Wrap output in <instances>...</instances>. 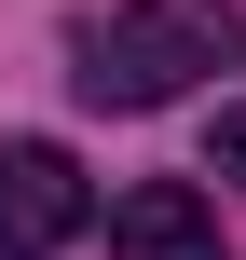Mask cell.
<instances>
[{"instance_id":"cell-1","label":"cell","mask_w":246,"mask_h":260,"mask_svg":"<svg viewBox=\"0 0 246 260\" xmlns=\"http://www.w3.org/2000/svg\"><path fill=\"white\" fill-rule=\"evenodd\" d=\"M205 69H246V14L233 0H123V14H96L82 27V96L96 110H164V96H192Z\"/></svg>"},{"instance_id":"cell-2","label":"cell","mask_w":246,"mask_h":260,"mask_svg":"<svg viewBox=\"0 0 246 260\" xmlns=\"http://www.w3.org/2000/svg\"><path fill=\"white\" fill-rule=\"evenodd\" d=\"M82 219H96L82 165H68L55 137H14V151H0V260H55Z\"/></svg>"},{"instance_id":"cell-3","label":"cell","mask_w":246,"mask_h":260,"mask_svg":"<svg viewBox=\"0 0 246 260\" xmlns=\"http://www.w3.org/2000/svg\"><path fill=\"white\" fill-rule=\"evenodd\" d=\"M110 260H219L205 192H192V178H137V192L110 206Z\"/></svg>"},{"instance_id":"cell-4","label":"cell","mask_w":246,"mask_h":260,"mask_svg":"<svg viewBox=\"0 0 246 260\" xmlns=\"http://www.w3.org/2000/svg\"><path fill=\"white\" fill-rule=\"evenodd\" d=\"M205 178H233V192H246V110H219V123H205Z\"/></svg>"}]
</instances>
